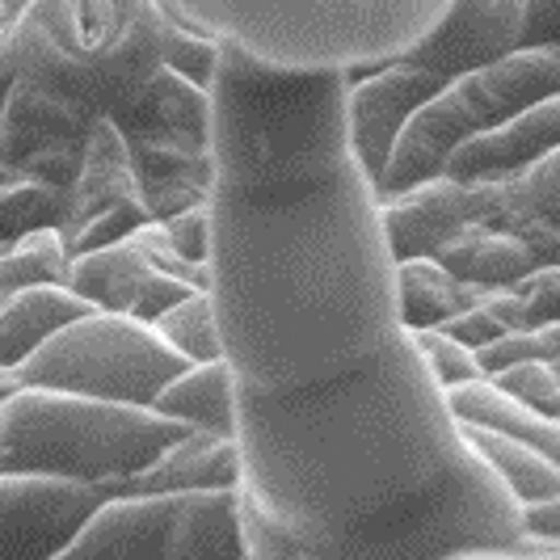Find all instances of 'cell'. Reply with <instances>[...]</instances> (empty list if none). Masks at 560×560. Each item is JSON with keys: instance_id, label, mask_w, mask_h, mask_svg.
<instances>
[{"instance_id": "12", "label": "cell", "mask_w": 560, "mask_h": 560, "mask_svg": "<svg viewBox=\"0 0 560 560\" xmlns=\"http://www.w3.org/2000/svg\"><path fill=\"white\" fill-rule=\"evenodd\" d=\"M156 270H177V275H190V279H198L207 287V270L177 257V249L168 245L161 220L140 224L136 232H127L122 241H114L106 249L77 253L72 257V270H68V287L77 295H84L93 308L127 312L131 300H136V291L143 287V279L156 275Z\"/></svg>"}, {"instance_id": "30", "label": "cell", "mask_w": 560, "mask_h": 560, "mask_svg": "<svg viewBox=\"0 0 560 560\" xmlns=\"http://www.w3.org/2000/svg\"><path fill=\"white\" fill-rule=\"evenodd\" d=\"M215 59H220V43H211L207 34L182 26L173 13H168V30H165V63L186 72L190 81L211 84L215 77Z\"/></svg>"}, {"instance_id": "36", "label": "cell", "mask_w": 560, "mask_h": 560, "mask_svg": "<svg viewBox=\"0 0 560 560\" xmlns=\"http://www.w3.org/2000/svg\"><path fill=\"white\" fill-rule=\"evenodd\" d=\"M514 548H518V552H527L532 560H560V535L523 532V539H518Z\"/></svg>"}, {"instance_id": "1", "label": "cell", "mask_w": 560, "mask_h": 560, "mask_svg": "<svg viewBox=\"0 0 560 560\" xmlns=\"http://www.w3.org/2000/svg\"><path fill=\"white\" fill-rule=\"evenodd\" d=\"M211 253L253 560H443L527 523L434 384L396 291L350 77L224 51L211 77Z\"/></svg>"}, {"instance_id": "23", "label": "cell", "mask_w": 560, "mask_h": 560, "mask_svg": "<svg viewBox=\"0 0 560 560\" xmlns=\"http://www.w3.org/2000/svg\"><path fill=\"white\" fill-rule=\"evenodd\" d=\"M459 425H464L468 443L480 451V459L493 468V477L505 485V493L523 505V510L560 498V468L548 455H539L535 447L510 439L502 430L477 425V421H459Z\"/></svg>"}, {"instance_id": "3", "label": "cell", "mask_w": 560, "mask_h": 560, "mask_svg": "<svg viewBox=\"0 0 560 560\" xmlns=\"http://www.w3.org/2000/svg\"><path fill=\"white\" fill-rule=\"evenodd\" d=\"M161 0H0V47L18 77L118 118L165 68Z\"/></svg>"}, {"instance_id": "17", "label": "cell", "mask_w": 560, "mask_h": 560, "mask_svg": "<svg viewBox=\"0 0 560 560\" xmlns=\"http://www.w3.org/2000/svg\"><path fill=\"white\" fill-rule=\"evenodd\" d=\"M245 523L236 489H195L173 493L165 532V560H245Z\"/></svg>"}, {"instance_id": "35", "label": "cell", "mask_w": 560, "mask_h": 560, "mask_svg": "<svg viewBox=\"0 0 560 560\" xmlns=\"http://www.w3.org/2000/svg\"><path fill=\"white\" fill-rule=\"evenodd\" d=\"M523 523H527V532H535V535H560V498L523 510Z\"/></svg>"}, {"instance_id": "2", "label": "cell", "mask_w": 560, "mask_h": 560, "mask_svg": "<svg viewBox=\"0 0 560 560\" xmlns=\"http://www.w3.org/2000/svg\"><path fill=\"white\" fill-rule=\"evenodd\" d=\"M224 51L291 77H363L405 56L455 0H161Z\"/></svg>"}, {"instance_id": "21", "label": "cell", "mask_w": 560, "mask_h": 560, "mask_svg": "<svg viewBox=\"0 0 560 560\" xmlns=\"http://www.w3.org/2000/svg\"><path fill=\"white\" fill-rule=\"evenodd\" d=\"M152 409L190 425V430L232 434L236 430V405H232V380H228L224 359L182 366L161 388V396L152 400Z\"/></svg>"}, {"instance_id": "6", "label": "cell", "mask_w": 560, "mask_h": 560, "mask_svg": "<svg viewBox=\"0 0 560 560\" xmlns=\"http://www.w3.org/2000/svg\"><path fill=\"white\" fill-rule=\"evenodd\" d=\"M552 93H560V47H544V43L539 47L527 43L485 68L455 77L425 106L409 114L375 190L393 195L413 182L439 177L447 168L451 152L464 140L498 127L510 114L527 110Z\"/></svg>"}, {"instance_id": "43", "label": "cell", "mask_w": 560, "mask_h": 560, "mask_svg": "<svg viewBox=\"0 0 560 560\" xmlns=\"http://www.w3.org/2000/svg\"><path fill=\"white\" fill-rule=\"evenodd\" d=\"M245 560H253V557H245Z\"/></svg>"}, {"instance_id": "7", "label": "cell", "mask_w": 560, "mask_h": 560, "mask_svg": "<svg viewBox=\"0 0 560 560\" xmlns=\"http://www.w3.org/2000/svg\"><path fill=\"white\" fill-rule=\"evenodd\" d=\"M182 366L190 363L156 334V325L127 312L89 308L47 337L13 375L30 388L152 405Z\"/></svg>"}, {"instance_id": "5", "label": "cell", "mask_w": 560, "mask_h": 560, "mask_svg": "<svg viewBox=\"0 0 560 560\" xmlns=\"http://www.w3.org/2000/svg\"><path fill=\"white\" fill-rule=\"evenodd\" d=\"M527 47V0H455L451 13L405 56L350 77V140L371 182L388 165L400 127L443 84Z\"/></svg>"}, {"instance_id": "14", "label": "cell", "mask_w": 560, "mask_h": 560, "mask_svg": "<svg viewBox=\"0 0 560 560\" xmlns=\"http://www.w3.org/2000/svg\"><path fill=\"white\" fill-rule=\"evenodd\" d=\"M560 148V93L535 102L527 110L510 114L505 122L480 131L472 140H464L443 173L477 182V177H514L523 168L539 161L544 152Z\"/></svg>"}, {"instance_id": "10", "label": "cell", "mask_w": 560, "mask_h": 560, "mask_svg": "<svg viewBox=\"0 0 560 560\" xmlns=\"http://www.w3.org/2000/svg\"><path fill=\"white\" fill-rule=\"evenodd\" d=\"M93 485L43 472H0V560H51L97 510Z\"/></svg>"}, {"instance_id": "22", "label": "cell", "mask_w": 560, "mask_h": 560, "mask_svg": "<svg viewBox=\"0 0 560 560\" xmlns=\"http://www.w3.org/2000/svg\"><path fill=\"white\" fill-rule=\"evenodd\" d=\"M396 291L409 329H439L451 316L468 312L485 295V287L455 279L439 257H405L396 261Z\"/></svg>"}, {"instance_id": "26", "label": "cell", "mask_w": 560, "mask_h": 560, "mask_svg": "<svg viewBox=\"0 0 560 560\" xmlns=\"http://www.w3.org/2000/svg\"><path fill=\"white\" fill-rule=\"evenodd\" d=\"M156 334L165 337L168 346L186 359V363H211L224 359V341H220V320H215V304L207 295V287L186 295L182 304L156 320Z\"/></svg>"}, {"instance_id": "31", "label": "cell", "mask_w": 560, "mask_h": 560, "mask_svg": "<svg viewBox=\"0 0 560 560\" xmlns=\"http://www.w3.org/2000/svg\"><path fill=\"white\" fill-rule=\"evenodd\" d=\"M510 291L518 295L527 325L560 320V266H535L532 275H523Z\"/></svg>"}, {"instance_id": "8", "label": "cell", "mask_w": 560, "mask_h": 560, "mask_svg": "<svg viewBox=\"0 0 560 560\" xmlns=\"http://www.w3.org/2000/svg\"><path fill=\"white\" fill-rule=\"evenodd\" d=\"M140 224H152L148 198H143L140 173L127 152L122 131L110 118H97L84 143V161L77 182L68 186V220H63V241L68 253H93L122 241Z\"/></svg>"}, {"instance_id": "28", "label": "cell", "mask_w": 560, "mask_h": 560, "mask_svg": "<svg viewBox=\"0 0 560 560\" xmlns=\"http://www.w3.org/2000/svg\"><path fill=\"white\" fill-rule=\"evenodd\" d=\"M485 375H498L514 363H560V320L552 325H532V329H514V334L498 337L493 346L477 350Z\"/></svg>"}, {"instance_id": "34", "label": "cell", "mask_w": 560, "mask_h": 560, "mask_svg": "<svg viewBox=\"0 0 560 560\" xmlns=\"http://www.w3.org/2000/svg\"><path fill=\"white\" fill-rule=\"evenodd\" d=\"M527 43L560 47V0H527Z\"/></svg>"}, {"instance_id": "18", "label": "cell", "mask_w": 560, "mask_h": 560, "mask_svg": "<svg viewBox=\"0 0 560 560\" xmlns=\"http://www.w3.org/2000/svg\"><path fill=\"white\" fill-rule=\"evenodd\" d=\"M93 308L68 282H34L0 304V371H18L68 320Z\"/></svg>"}, {"instance_id": "25", "label": "cell", "mask_w": 560, "mask_h": 560, "mask_svg": "<svg viewBox=\"0 0 560 560\" xmlns=\"http://www.w3.org/2000/svg\"><path fill=\"white\" fill-rule=\"evenodd\" d=\"M68 270H72V253L59 228L4 245L0 249V304L34 282H68Z\"/></svg>"}, {"instance_id": "33", "label": "cell", "mask_w": 560, "mask_h": 560, "mask_svg": "<svg viewBox=\"0 0 560 560\" xmlns=\"http://www.w3.org/2000/svg\"><path fill=\"white\" fill-rule=\"evenodd\" d=\"M439 329H447L451 337H459V341H464V346H472V350H485V346H493L498 337L510 334L502 320L485 308V300H477L472 308L459 312V316H451L447 325H439Z\"/></svg>"}, {"instance_id": "38", "label": "cell", "mask_w": 560, "mask_h": 560, "mask_svg": "<svg viewBox=\"0 0 560 560\" xmlns=\"http://www.w3.org/2000/svg\"><path fill=\"white\" fill-rule=\"evenodd\" d=\"M13 63H9V56H4V47H0V110H4V97H9V89H13Z\"/></svg>"}, {"instance_id": "15", "label": "cell", "mask_w": 560, "mask_h": 560, "mask_svg": "<svg viewBox=\"0 0 560 560\" xmlns=\"http://www.w3.org/2000/svg\"><path fill=\"white\" fill-rule=\"evenodd\" d=\"M480 224L523 236L539 266H560V148L544 152L514 177H498L489 215Z\"/></svg>"}, {"instance_id": "29", "label": "cell", "mask_w": 560, "mask_h": 560, "mask_svg": "<svg viewBox=\"0 0 560 560\" xmlns=\"http://www.w3.org/2000/svg\"><path fill=\"white\" fill-rule=\"evenodd\" d=\"M502 393H510L514 400H523L527 409L544 413V418H560V375L552 363H514L489 375Z\"/></svg>"}, {"instance_id": "20", "label": "cell", "mask_w": 560, "mask_h": 560, "mask_svg": "<svg viewBox=\"0 0 560 560\" xmlns=\"http://www.w3.org/2000/svg\"><path fill=\"white\" fill-rule=\"evenodd\" d=\"M447 405L459 421H477V425H489V430H502L510 439L535 447L539 455H548L560 468V418H544V413L527 409L523 400L502 393L493 380H477V384L451 388Z\"/></svg>"}, {"instance_id": "44", "label": "cell", "mask_w": 560, "mask_h": 560, "mask_svg": "<svg viewBox=\"0 0 560 560\" xmlns=\"http://www.w3.org/2000/svg\"><path fill=\"white\" fill-rule=\"evenodd\" d=\"M0 249H4V245H0Z\"/></svg>"}, {"instance_id": "40", "label": "cell", "mask_w": 560, "mask_h": 560, "mask_svg": "<svg viewBox=\"0 0 560 560\" xmlns=\"http://www.w3.org/2000/svg\"><path fill=\"white\" fill-rule=\"evenodd\" d=\"M13 173H18V168H13V165H4V161H0V186H4V182H9Z\"/></svg>"}, {"instance_id": "39", "label": "cell", "mask_w": 560, "mask_h": 560, "mask_svg": "<svg viewBox=\"0 0 560 560\" xmlns=\"http://www.w3.org/2000/svg\"><path fill=\"white\" fill-rule=\"evenodd\" d=\"M13 388H18V375L13 371H0V400L13 393Z\"/></svg>"}, {"instance_id": "19", "label": "cell", "mask_w": 560, "mask_h": 560, "mask_svg": "<svg viewBox=\"0 0 560 560\" xmlns=\"http://www.w3.org/2000/svg\"><path fill=\"white\" fill-rule=\"evenodd\" d=\"M447 266L455 279L472 282V287H514L523 275H532L539 266V257L532 253V245L505 228L493 224H468L455 241H447L443 249L434 253Z\"/></svg>"}, {"instance_id": "13", "label": "cell", "mask_w": 560, "mask_h": 560, "mask_svg": "<svg viewBox=\"0 0 560 560\" xmlns=\"http://www.w3.org/2000/svg\"><path fill=\"white\" fill-rule=\"evenodd\" d=\"M173 493L102 498L51 560H165Z\"/></svg>"}, {"instance_id": "42", "label": "cell", "mask_w": 560, "mask_h": 560, "mask_svg": "<svg viewBox=\"0 0 560 560\" xmlns=\"http://www.w3.org/2000/svg\"><path fill=\"white\" fill-rule=\"evenodd\" d=\"M557 375H560V363H557Z\"/></svg>"}, {"instance_id": "37", "label": "cell", "mask_w": 560, "mask_h": 560, "mask_svg": "<svg viewBox=\"0 0 560 560\" xmlns=\"http://www.w3.org/2000/svg\"><path fill=\"white\" fill-rule=\"evenodd\" d=\"M443 560H532V557L518 552V548H472V552H455V557H443Z\"/></svg>"}, {"instance_id": "4", "label": "cell", "mask_w": 560, "mask_h": 560, "mask_svg": "<svg viewBox=\"0 0 560 560\" xmlns=\"http://www.w3.org/2000/svg\"><path fill=\"white\" fill-rule=\"evenodd\" d=\"M190 425L152 405L18 384L0 400V455L9 472H43L93 485L102 498L143 472Z\"/></svg>"}, {"instance_id": "32", "label": "cell", "mask_w": 560, "mask_h": 560, "mask_svg": "<svg viewBox=\"0 0 560 560\" xmlns=\"http://www.w3.org/2000/svg\"><path fill=\"white\" fill-rule=\"evenodd\" d=\"M165 236H168V245L177 249L182 261H190V266H202V270H207V253H211V207L198 202V207H190V211L168 215Z\"/></svg>"}, {"instance_id": "24", "label": "cell", "mask_w": 560, "mask_h": 560, "mask_svg": "<svg viewBox=\"0 0 560 560\" xmlns=\"http://www.w3.org/2000/svg\"><path fill=\"white\" fill-rule=\"evenodd\" d=\"M63 220H68V190L43 177H30L22 168L0 186V245H13L47 228H63Z\"/></svg>"}, {"instance_id": "27", "label": "cell", "mask_w": 560, "mask_h": 560, "mask_svg": "<svg viewBox=\"0 0 560 560\" xmlns=\"http://www.w3.org/2000/svg\"><path fill=\"white\" fill-rule=\"evenodd\" d=\"M413 341H418L421 359H425L434 384H439L443 393L464 388V384H477V380H489L477 359V350L464 346L459 337H451L447 329H413Z\"/></svg>"}, {"instance_id": "41", "label": "cell", "mask_w": 560, "mask_h": 560, "mask_svg": "<svg viewBox=\"0 0 560 560\" xmlns=\"http://www.w3.org/2000/svg\"><path fill=\"white\" fill-rule=\"evenodd\" d=\"M0 472H9V459H4V455H0Z\"/></svg>"}, {"instance_id": "11", "label": "cell", "mask_w": 560, "mask_h": 560, "mask_svg": "<svg viewBox=\"0 0 560 560\" xmlns=\"http://www.w3.org/2000/svg\"><path fill=\"white\" fill-rule=\"evenodd\" d=\"M493 182L498 177L464 182V177L439 173V177L413 182L405 190L380 195V220H384L396 261L434 257L468 224H480L489 215V202H493Z\"/></svg>"}, {"instance_id": "16", "label": "cell", "mask_w": 560, "mask_h": 560, "mask_svg": "<svg viewBox=\"0 0 560 560\" xmlns=\"http://www.w3.org/2000/svg\"><path fill=\"white\" fill-rule=\"evenodd\" d=\"M241 455L232 434L190 430L165 447L143 472L114 485L106 498H156V493H195V489H236Z\"/></svg>"}, {"instance_id": "9", "label": "cell", "mask_w": 560, "mask_h": 560, "mask_svg": "<svg viewBox=\"0 0 560 560\" xmlns=\"http://www.w3.org/2000/svg\"><path fill=\"white\" fill-rule=\"evenodd\" d=\"M97 118L43 84L13 77L0 110V161L68 190L81 173L84 143Z\"/></svg>"}]
</instances>
